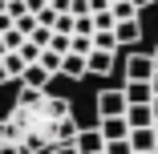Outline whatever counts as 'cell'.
<instances>
[{
	"label": "cell",
	"mask_w": 158,
	"mask_h": 154,
	"mask_svg": "<svg viewBox=\"0 0 158 154\" xmlns=\"http://www.w3.org/2000/svg\"><path fill=\"white\" fill-rule=\"evenodd\" d=\"M126 126L130 130H138V126H154V114H150V106H126Z\"/></svg>",
	"instance_id": "7c38bea8"
},
{
	"label": "cell",
	"mask_w": 158,
	"mask_h": 154,
	"mask_svg": "<svg viewBox=\"0 0 158 154\" xmlns=\"http://www.w3.org/2000/svg\"><path fill=\"white\" fill-rule=\"evenodd\" d=\"M49 81H53V73H49V69H41L37 61L20 73V85H24V89H49Z\"/></svg>",
	"instance_id": "9c48e42d"
},
{
	"label": "cell",
	"mask_w": 158,
	"mask_h": 154,
	"mask_svg": "<svg viewBox=\"0 0 158 154\" xmlns=\"http://www.w3.org/2000/svg\"><path fill=\"white\" fill-rule=\"evenodd\" d=\"M114 41H118V49L138 45V41H142V16H138V20H118V24H114Z\"/></svg>",
	"instance_id": "8992f818"
},
{
	"label": "cell",
	"mask_w": 158,
	"mask_h": 154,
	"mask_svg": "<svg viewBox=\"0 0 158 154\" xmlns=\"http://www.w3.org/2000/svg\"><path fill=\"white\" fill-rule=\"evenodd\" d=\"M126 142H130L134 154H146V150H158V138H154V126H138L126 134Z\"/></svg>",
	"instance_id": "52a82bcc"
},
{
	"label": "cell",
	"mask_w": 158,
	"mask_h": 154,
	"mask_svg": "<svg viewBox=\"0 0 158 154\" xmlns=\"http://www.w3.org/2000/svg\"><path fill=\"white\" fill-rule=\"evenodd\" d=\"M73 146H77V154H102L106 150V138H102L98 126H81L73 134Z\"/></svg>",
	"instance_id": "3957f363"
},
{
	"label": "cell",
	"mask_w": 158,
	"mask_h": 154,
	"mask_svg": "<svg viewBox=\"0 0 158 154\" xmlns=\"http://www.w3.org/2000/svg\"><path fill=\"white\" fill-rule=\"evenodd\" d=\"M37 65H41V69H49L53 77H61V53H53V49H45V53L37 57Z\"/></svg>",
	"instance_id": "9a60e30c"
},
{
	"label": "cell",
	"mask_w": 158,
	"mask_h": 154,
	"mask_svg": "<svg viewBox=\"0 0 158 154\" xmlns=\"http://www.w3.org/2000/svg\"><path fill=\"white\" fill-rule=\"evenodd\" d=\"M130 4H134V8L142 12V8H150V4H154V0H130Z\"/></svg>",
	"instance_id": "44dd1931"
},
{
	"label": "cell",
	"mask_w": 158,
	"mask_h": 154,
	"mask_svg": "<svg viewBox=\"0 0 158 154\" xmlns=\"http://www.w3.org/2000/svg\"><path fill=\"white\" fill-rule=\"evenodd\" d=\"M110 4H114V0H110Z\"/></svg>",
	"instance_id": "83f0119b"
},
{
	"label": "cell",
	"mask_w": 158,
	"mask_h": 154,
	"mask_svg": "<svg viewBox=\"0 0 158 154\" xmlns=\"http://www.w3.org/2000/svg\"><path fill=\"white\" fill-rule=\"evenodd\" d=\"M106 8H110V0H89V16L93 12H106Z\"/></svg>",
	"instance_id": "ffe728a7"
},
{
	"label": "cell",
	"mask_w": 158,
	"mask_h": 154,
	"mask_svg": "<svg viewBox=\"0 0 158 154\" xmlns=\"http://www.w3.org/2000/svg\"><path fill=\"white\" fill-rule=\"evenodd\" d=\"M102 154H134V150H130V142H126V138H118V142H106Z\"/></svg>",
	"instance_id": "e0dca14e"
},
{
	"label": "cell",
	"mask_w": 158,
	"mask_h": 154,
	"mask_svg": "<svg viewBox=\"0 0 158 154\" xmlns=\"http://www.w3.org/2000/svg\"><path fill=\"white\" fill-rule=\"evenodd\" d=\"M146 154H158V150H146Z\"/></svg>",
	"instance_id": "4316f807"
},
{
	"label": "cell",
	"mask_w": 158,
	"mask_h": 154,
	"mask_svg": "<svg viewBox=\"0 0 158 154\" xmlns=\"http://www.w3.org/2000/svg\"><path fill=\"white\" fill-rule=\"evenodd\" d=\"M98 28H114V12L106 8V12H93V33Z\"/></svg>",
	"instance_id": "2e32d148"
},
{
	"label": "cell",
	"mask_w": 158,
	"mask_h": 154,
	"mask_svg": "<svg viewBox=\"0 0 158 154\" xmlns=\"http://www.w3.org/2000/svg\"><path fill=\"white\" fill-rule=\"evenodd\" d=\"M0 85H8V77H4V69H0Z\"/></svg>",
	"instance_id": "d4e9b609"
},
{
	"label": "cell",
	"mask_w": 158,
	"mask_h": 154,
	"mask_svg": "<svg viewBox=\"0 0 158 154\" xmlns=\"http://www.w3.org/2000/svg\"><path fill=\"white\" fill-rule=\"evenodd\" d=\"M93 49H106V53H122L118 41H114V28H98L93 33Z\"/></svg>",
	"instance_id": "5bb4252c"
},
{
	"label": "cell",
	"mask_w": 158,
	"mask_h": 154,
	"mask_svg": "<svg viewBox=\"0 0 158 154\" xmlns=\"http://www.w3.org/2000/svg\"><path fill=\"white\" fill-rule=\"evenodd\" d=\"M0 130L20 154H49L61 142H73V134L81 126H77L73 106L65 98L49 94V89H24L20 85L12 110L0 118Z\"/></svg>",
	"instance_id": "6da1fadb"
},
{
	"label": "cell",
	"mask_w": 158,
	"mask_h": 154,
	"mask_svg": "<svg viewBox=\"0 0 158 154\" xmlns=\"http://www.w3.org/2000/svg\"><path fill=\"white\" fill-rule=\"evenodd\" d=\"M154 138H158V122H154Z\"/></svg>",
	"instance_id": "484cf974"
},
{
	"label": "cell",
	"mask_w": 158,
	"mask_h": 154,
	"mask_svg": "<svg viewBox=\"0 0 158 154\" xmlns=\"http://www.w3.org/2000/svg\"><path fill=\"white\" fill-rule=\"evenodd\" d=\"M114 61H118V53L89 49V53H85V73H93V77H106V73H114Z\"/></svg>",
	"instance_id": "5b68a950"
},
{
	"label": "cell",
	"mask_w": 158,
	"mask_h": 154,
	"mask_svg": "<svg viewBox=\"0 0 158 154\" xmlns=\"http://www.w3.org/2000/svg\"><path fill=\"white\" fill-rule=\"evenodd\" d=\"M150 114H154V122H158V98H150Z\"/></svg>",
	"instance_id": "7402d4cb"
},
{
	"label": "cell",
	"mask_w": 158,
	"mask_h": 154,
	"mask_svg": "<svg viewBox=\"0 0 158 154\" xmlns=\"http://www.w3.org/2000/svg\"><path fill=\"white\" fill-rule=\"evenodd\" d=\"M0 154H20V150H16V146L4 138V130H0Z\"/></svg>",
	"instance_id": "ac0fdd59"
},
{
	"label": "cell",
	"mask_w": 158,
	"mask_h": 154,
	"mask_svg": "<svg viewBox=\"0 0 158 154\" xmlns=\"http://www.w3.org/2000/svg\"><path fill=\"white\" fill-rule=\"evenodd\" d=\"M110 12H114V24H118V20H138V16H142V12L130 4V0H114V4H110Z\"/></svg>",
	"instance_id": "4fadbf2b"
},
{
	"label": "cell",
	"mask_w": 158,
	"mask_h": 154,
	"mask_svg": "<svg viewBox=\"0 0 158 154\" xmlns=\"http://www.w3.org/2000/svg\"><path fill=\"white\" fill-rule=\"evenodd\" d=\"M150 61H154V73H158V49H150Z\"/></svg>",
	"instance_id": "cb8c5ba5"
},
{
	"label": "cell",
	"mask_w": 158,
	"mask_h": 154,
	"mask_svg": "<svg viewBox=\"0 0 158 154\" xmlns=\"http://www.w3.org/2000/svg\"><path fill=\"white\" fill-rule=\"evenodd\" d=\"M126 114V94L122 89H102L98 94V118H122Z\"/></svg>",
	"instance_id": "277c9868"
},
{
	"label": "cell",
	"mask_w": 158,
	"mask_h": 154,
	"mask_svg": "<svg viewBox=\"0 0 158 154\" xmlns=\"http://www.w3.org/2000/svg\"><path fill=\"white\" fill-rule=\"evenodd\" d=\"M122 94H126V106H150L154 89H150V81H126Z\"/></svg>",
	"instance_id": "ba28073f"
},
{
	"label": "cell",
	"mask_w": 158,
	"mask_h": 154,
	"mask_svg": "<svg viewBox=\"0 0 158 154\" xmlns=\"http://www.w3.org/2000/svg\"><path fill=\"white\" fill-rule=\"evenodd\" d=\"M122 73H126V81H150V77H154L150 53H130V57L122 61Z\"/></svg>",
	"instance_id": "7a4b0ae2"
},
{
	"label": "cell",
	"mask_w": 158,
	"mask_h": 154,
	"mask_svg": "<svg viewBox=\"0 0 158 154\" xmlns=\"http://www.w3.org/2000/svg\"><path fill=\"white\" fill-rule=\"evenodd\" d=\"M49 154H77V146H73V142H61V146H53Z\"/></svg>",
	"instance_id": "d6986e66"
},
{
	"label": "cell",
	"mask_w": 158,
	"mask_h": 154,
	"mask_svg": "<svg viewBox=\"0 0 158 154\" xmlns=\"http://www.w3.org/2000/svg\"><path fill=\"white\" fill-rule=\"evenodd\" d=\"M150 89H154V98H158V73H154V77H150Z\"/></svg>",
	"instance_id": "603a6c76"
},
{
	"label": "cell",
	"mask_w": 158,
	"mask_h": 154,
	"mask_svg": "<svg viewBox=\"0 0 158 154\" xmlns=\"http://www.w3.org/2000/svg\"><path fill=\"white\" fill-rule=\"evenodd\" d=\"M98 130H102V138H106V142H118V138L130 134L126 118H98Z\"/></svg>",
	"instance_id": "8fae6325"
},
{
	"label": "cell",
	"mask_w": 158,
	"mask_h": 154,
	"mask_svg": "<svg viewBox=\"0 0 158 154\" xmlns=\"http://www.w3.org/2000/svg\"><path fill=\"white\" fill-rule=\"evenodd\" d=\"M61 77H69V81L89 77V73H85V57H81V53H65V57H61Z\"/></svg>",
	"instance_id": "30bf717a"
}]
</instances>
